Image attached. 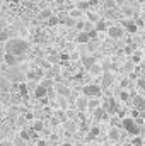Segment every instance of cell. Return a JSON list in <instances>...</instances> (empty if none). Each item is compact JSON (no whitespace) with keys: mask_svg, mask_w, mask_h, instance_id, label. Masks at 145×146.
<instances>
[{"mask_svg":"<svg viewBox=\"0 0 145 146\" xmlns=\"http://www.w3.org/2000/svg\"><path fill=\"white\" fill-rule=\"evenodd\" d=\"M5 51H10L17 56H22L29 51V42L26 39H21V37H10L5 42Z\"/></svg>","mask_w":145,"mask_h":146,"instance_id":"cell-1","label":"cell"},{"mask_svg":"<svg viewBox=\"0 0 145 146\" xmlns=\"http://www.w3.org/2000/svg\"><path fill=\"white\" fill-rule=\"evenodd\" d=\"M119 126H121L128 134H132V136H137V134L142 133V129H140L138 122L135 121V117H123L121 122H119Z\"/></svg>","mask_w":145,"mask_h":146,"instance_id":"cell-2","label":"cell"},{"mask_svg":"<svg viewBox=\"0 0 145 146\" xmlns=\"http://www.w3.org/2000/svg\"><path fill=\"white\" fill-rule=\"evenodd\" d=\"M80 92L87 97H101L103 95V87H101V83H85V85H82Z\"/></svg>","mask_w":145,"mask_h":146,"instance_id":"cell-3","label":"cell"},{"mask_svg":"<svg viewBox=\"0 0 145 146\" xmlns=\"http://www.w3.org/2000/svg\"><path fill=\"white\" fill-rule=\"evenodd\" d=\"M114 82H116L114 73L113 72H103V75H101V87H103V90L111 88V87L114 85Z\"/></svg>","mask_w":145,"mask_h":146,"instance_id":"cell-4","label":"cell"},{"mask_svg":"<svg viewBox=\"0 0 145 146\" xmlns=\"http://www.w3.org/2000/svg\"><path fill=\"white\" fill-rule=\"evenodd\" d=\"M108 36L111 39H121V37L125 36V29H123V26L121 24H114V26H108Z\"/></svg>","mask_w":145,"mask_h":146,"instance_id":"cell-5","label":"cell"},{"mask_svg":"<svg viewBox=\"0 0 145 146\" xmlns=\"http://www.w3.org/2000/svg\"><path fill=\"white\" fill-rule=\"evenodd\" d=\"M121 26H123V29L126 31V33H130V34H135L137 31H138V24H137V21H133V19H130V17H125V19H121V22H119Z\"/></svg>","mask_w":145,"mask_h":146,"instance_id":"cell-6","label":"cell"},{"mask_svg":"<svg viewBox=\"0 0 145 146\" xmlns=\"http://www.w3.org/2000/svg\"><path fill=\"white\" fill-rule=\"evenodd\" d=\"M75 107L77 110H80V112H85V110H89V97L87 95H77V99H75Z\"/></svg>","mask_w":145,"mask_h":146,"instance_id":"cell-7","label":"cell"},{"mask_svg":"<svg viewBox=\"0 0 145 146\" xmlns=\"http://www.w3.org/2000/svg\"><path fill=\"white\" fill-rule=\"evenodd\" d=\"M46 75H44V70L43 68H34V70H29L26 73V80H34V82H39L43 80Z\"/></svg>","mask_w":145,"mask_h":146,"instance_id":"cell-8","label":"cell"},{"mask_svg":"<svg viewBox=\"0 0 145 146\" xmlns=\"http://www.w3.org/2000/svg\"><path fill=\"white\" fill-rule=\"evenodd\" d=\"M19 61H21V56L14 54V53H10V51H5V54H3V63H5L7 66H15Z\"/></svg>","mask_w":145,"mask_h":146,"instance_id":"cell-9","label":"cell"},{"mask_svg":"<svg viewBox=\"0 0 145 146\" xmlns=\"http://www.w3.org/2000/svg\"><path fill=\"white\" fill-rule=\"evenodd\" d=\"M132 106L138 112H145V97L144 95H133L132 97Z\"/></svg>","mask_w":145,"mask_h":146,"instance_id":"cell-10","label":"cell"},{"mask_svg":"<svg viewBox=\"0 0 145 146\" xmlns=\"http://www.w3.org/2000/svg\"><path fill=\"white\" fill-rule=\"evenodd\" d=\"M92 112H94V114H92V117H94L96 121H106V119L109 117V112L104 109L103 106H99L97 109H94Z\"/></svg>","mask_w":145,"mask_h":146,"instance_id":"cell-11","label":"cell"},{"mask_svg":"<svg viewBox=\"0 0 145 146\" xmlns=\"http://www.w3.org/2000/svg\"><path fill=\"white\" fill-rule=\"evenodd\" d=\"M80 63H82V68L84 70H89L96 63V58L92 56V53L91 54H84V56H80Z\"/></svg>","mask_w":145,"mask_h":146,"instance_id":"cell-12","label":"cell"},{"mask_svg":"<svg viewBox=\"0 0 145 146\" xmlns=\"http://www.w3.org/2000/svg\"><path fill=\"white\" fill-rule=\"evenodd\" d=\"M48 88L44 87V85H41V83H38L36 85V88H34V92H33V95H34V99H44V97H48Z\"/></svg>","mask_w":145,"mask_h":146,"instance_id":"cell-13","label":"cell"},{"mask_svg":"<svg viewBox=\"0 0 145 146\" xmlns=\"http://www.w3.org/2000/svg\"><path fill=\"white\" fill-rule=\"evenodd\" d=\"M108 138L111 143H116V141H119V138H121V133H119V127L118 126H111L108 131Z\"/></svg>","mask_w":145,"mask_h":146,"instance_id":"cell-14","label":"cell"},{"mask_svg":"<svg viewBox=\"0 0 145 146\" xmlns=\"http://www.w3.org/2000/svg\"><path fill=\"white\" fill-rule=\"evenodd\" d=\"M31 129L38 133V134H41L44 129H46V124H44V121L43 119H33V122H31Z\"/></svg>","mask_w":145,"mask_h":146,"instance_id":"cell-15","label":"cell"},{"mask_svg":"<svg viewBox=\"0 0 145 146\" xmlns=\"http://www.w3.org/2000/svg\"><path fill=\"white\" fill-rule=\"evenodd\" d=\"M75 41H77L79 44H87V42L91 41V34H89V31H79L77 36H75Z\"/></svg>","mask_w":145,"mask_h":146,"instance_id":"cell-16","label":"cell"},{"mask_svg":"<svg viewBox=\"0 0 145 146\" xmlns=\"http://www.w3.org/2000/svg\"><path fill=\"white\" fill-rule=\"evenodd\" d=\"M63 127H65L67 134H75V131H77V122H75L73 119H67V121L63 122Z\"/></svg>","mask_w":145,"mask_h":146,"instance_id":"cell-17","label":"cell"},{"mask_svg":"<svg viewBox=\"0 0 145 146\" xmlns=\"http://www.w3.org/2000/svg\"><path fill=\"white\" fill-rule=\"evenodd\" d=\"M55 88H56V95H58V97H68V95L72 94L70 87H67V85H62V83H60V85H56Z\"/></svg>","mask_w":145,"mask_h":146,"instance_id":"cell-18","label":"cell"},{"mask_svg":"<svg viewBox=\"0 0 145 146\" xmlns=\"http://www.w3.org/2000/svg\"><path fill=\"white\" fill-rule=\"evenodd\" d=\"M87 72H89V75H92V76H101L104 70H103V65H99V63L96 61V63H94V65H92Z\"/></svg>","mask_w":145,"mask_h":146,"instance_id":"cell-19","label":"cell"},{"mask_svg":"<svg viewBox=\"0 0 145 146\" xmlns=\"http://www.w3.org/2000/svg\"><path fill=\"white\" fill-rule=\"evenodd\" d=\"M101 97H89V110H94L101 106Z\"/></svg>","mask_w":145,"mask_h":146,"instance_id":"cell-20","label":"cell"},{"mask_svg":"<svg viewBox=\"0 0 145 146\" xmlns=\"http://www.w3.org/2000/svg\"><path fill=\"white\" fill-rule=\"evenodd\" d=\"M94 27H96V31H97V33H106V31H108L106 21H104L103 17H101V19H99V21H97V22L94 24Z\"/></svg>","mask_w":145,"mask_h":146,"instance_id":"cell-21","label":"cell"},{"mask_svg":"<svg viewBox=\"0 0 145 146\" xmlns=\"http://www.w3.org/2000/svg\"><path fill=\"white\" fill-rule=\"evenodd\" d=\"M119 5H118V2L116 0H104L103 2V9L104 10H113V9H118Z\"/></svg>","mask_w":145,"mask_h":146,"instance_id":"cell-22","label":"cell"},{"mask_svg":"<svg viewBox=\"0 0 145 146\" xmlns=\"http://www.w3.org/2000/svg\"><path fill=\"white\" fill-rule=\"evenodd\" d=\"M85 17H87V21H91V22H94V24L101 19V15L96 14V12H92V10H87V12H85Z\"/></svg>","mask_w":145,"mask_h":146,"instance_id":"cell-23","label":"cell"},{"mask_svg":"<svg viewBox=\"0 0 145 146\" xmlns=\"http://www.w3.org/2000/svg\"><path fill=\"white\" fill-rule=\"evenodd\" d=\"M82 15H84V10H80L79 7H75V9H72V10L68 12V17H72V19H75V21L80 19Z\"/></svg>","mask_w":145,"mask_h":146,"instance_id":"cell-24","label":"cell"},{"mask_svg":"<svg viewBox=\"0 0 145 146\" xmlns=\"http://www.w3.org/2000/svg\"><path fill=\"white\" fill-rule=\"evenodd\" d=\"M118 97H119V100H121V102H130V100H132V95H130V92H128L126 88H123V90L119 92V95H118Z\"/></svg>","mask_w":145,"mask_h":146,"instance_id":"cell-25","label":"cell"},{"mask_svg":"<svg viewBox=\"0 0 145 146\" xmlns=\"http://www.w3.org/2000/svg\"><path fill=\"white\" fill-rule=\"evenodd\" d=\"M91 5H92V3H91V0H80V2L77 3V7H79L80 10H84V12H87V10L91 9Z\"/></svg>","mask_w":145,"mask_h":146,"instance_id":"cell-26","label":"cell"},{"mask_svg":"<svg viewBox=\"0 0 145 146\" xmlns=\"http://www.w3.org/2000/svg\"><path fill=\"white\" fill-rule=\"evenodd\" d=\"M53 115H55L56 119H60V122H62V124H63V122H65V121L68 119V117H67V112H65V110H55V112H53Z\"/></svg>","mask_w":145,"mask_h":146,"instance_id":"cell-27","label":"cell"},{"mask_svg":"<svg viewBox=\"0 0 145 146\" xmlns=\"http://www.w3.org/2000/svg\"><path fill=\"white\" fill-rule=\"evenodd\" d=\"M10 39V33H9V29H0V42H7Z\"/></svg>","mask_w":145,"mask_h":146,"instance_id":"cell-28","label":"cell"},{"mask_svg":"<svg viewBox=\"0 0 145 146\" xmlns=\"http://www.w3.org/2000/svg\"><path fill=\"white\" fill-rule=\"evenodd\" d=\"M17 92H19V95L26 97V95H28V92H29V88H28V83H21V85H17Z\"/></svg>","mask_w":145,"mask_h":146,"instance_id":"cell-29","label":"cell"},{"mask_svg":"<svg viewBox=\"0 0 145 146\" xmlns=\"http://www.w3.org/2000/svg\"><path fill=\"white\" fill-rule=\"evenodd\" d=\"M137 88L140 94H145V78H138L137 80Z\"/></svg>","mask_w":145,"mask_h":146,"instance_id":"cell-30","label":"cell"},{"mask_svg":"<svg viewBox=\"0 0 145 146\" xmlns=\"http://www.w3.org/2000/svg\"><path fill=\"white\" fill-rule=\"evenodd\" d=\"M28 143H29V141H26V139H22L21 136H17V138L14 139V143H12V145H14V146H28Z\"/></svg>","mask_w":145,"mask_h":146,"instance_id":"cell-31","label":"cell"},{"mask_svg":"<svg viewBox=\"0 0 145 146\" xmlns=\"http://www.w3.org/2000/svg\"><path fill=\"white\" fill-rule=\"evenodd\" d=\"M132 145H133V146H144V139L140 138V134L133 136V139H132Z\"/></svg>","mask_w":145,"mask_h":146,"instance_id":"cell-32","label":"cell"},{"mask_svg":"<svg viewBox=\"0 0 145 146\" xmlns=\"http://www.w3.org/2000/svg\"><path fill=\"white\" fill-rule=\"evenodd\" d=\"M130 61H132L133 65H138V63H142V56H140V53H135V54L130 58Z\"/></svg>","mask_w":145,"mask_h":146,"instance_id":"cell-33","label":"cell"},{"mask_svg":"<svg viewBox=\"0 0 145 146\" xmlns=\"http://www.w3.org/2000/svg\"><path fill=\"white\" fill-rule=\"evenodd\" d=\"M130 83H132L130 78H123V80L119 82V87H121V88H130Z\"/></svg>","mask_w":145,"mask_h":146,"instance_id":"cell-34","label":"cell"},{"mask_svg":"<svg viewBox=\"0 0 145 146\" xmlns=\"http://www.w3.org/2000/svg\"><path fill=\"white\" fill-rule=\"evenodd\" d=\"M65 112H67V117H68V119H73V121H75V117H77L75 110L73 109H65Z\"/></svg>","mask_w":145,"mask_h":146,"instance_id":"cell-35","label":"cell"},{"mask_svg":"<svg viewBox=\"0 0 145 146\" xmlns=\"http://www.w3.org/2000/svg\"><path fill=\"white\" fill-rule=\"evenodd\" d=\"M58 22H60L58 17H53V15H51V17L48 19V24H50V26H55V24H58Z\"/></svg>","mask_w":145,"mask_h":146,"instance_id":"cell-36","label":"cell"},{"mask_svg":"<svg viewBox=\"0 0 145 146\" xmlns=\"http://www.w3.org/2000/svg\"><path fill=\"white\" fill-rule=\"evenodd\" d=\"M41 17H43V19H50V17H51V10H43V12H41Z\"/></svg>","mask_w":145,"mask_h":146,"instance_id":"cell-37","label":"cell"},{"mask_svg":"<svg viewBox=\"0 0 145 146\" xmlns=\"http://www.w3.org/2000/svg\"><path fill=\"white\" fill-rule=\"evenodd\" d=\"M123 14H125L126 17H132V14H133V10H132V9H128V7H125V9H123Z\"/></svg>","mask_w":145,"mask_h":146,"instance_id":"cell-38","label":"cell"},{"mask_svg":"<svg viewBox=\"0 0 145 146\" xmlns=\"http://www.w3.org/2000/svg\"><path fill=\"white\" fill-rule=\"evenodd\" d=\"M68 60H70V54H60V61L62 63H67Z\"/></svg>","mask_w":145,"mask_h":146,"instance_id":"cell-39","label":"cell"},{"mask_svg":"<svg viewBox=\"0 0 145 146\" xmlns=\"http://www.w3.org/2000/svg\"><path fill=\"white\" fill-rule=\"evenodd\" d=\"M34 146H48V141H44V139H38V143Z\"/></svg>","mask_w":145,"mask_h":146,"instance_id":"cell-40","label":"cell"},{"mask_svg":"<svg viewBox=\"0 0 145 146\" xmlns=\"http://www.w3.org/2000/svg\"><path fill=\"white\" fill-rule=\"evenodd\" d=\"M24 119H28V121H33V114H31V112H24Z\"/></svg>","mask_w":145,"mask_h":146,"instance_id":"cell-41","label":"cell"},{"mask_svg":"<svg viewBox=\"0 0 145 146\" xmlns=\"http://www.w3.org/2000/svg\"><path fill=\"white\" fill-rule=\"evenodd\" d=\"M125 53H126V54H132V53H133V48L126 46V48H125Z\"/></svg>","mask_w":145,"mask_h":146,"instance_id":"cell-42","label":"cell"},{"mask_svg":"<svg viewBox=\"0 0 145 146\" xmlns=\"http://www.w3.org/2000/svg\"><path fill=\"white\" fill-rule=\"evenodd\" d=\"M58 146H73L72 143H67V141H65V143H62V145H58Z\"/></svg>","mask_w":145,"mask_h":146,"instance_id":"cell-43","label":"cell"},{"mask_svg":"<svg viewBox=\"0 0 145 146\" xmlns=\"http://www.w3.org/2000/svg\"><path fill=\"white\" fill-rule=\"evenodd\" d=\"M0 29H3V24H2V22H0Z\"/></svg>","mask_w":145,"mask_h":146,"instance_id":"cell-44","label":"cell"},{"mask_svg":"<svg viewBox=\"0 0 145 146\" xmlns=\"http://www.w3.org/2000/svg\"><path fill=\"white\" fill-rule=\"evenodd\" d=\"M73 146H82V145H80V143H77V145H73Z\"/></svg>","mask_w":145,"mask_h":146,"instance_id":"cell-45","label":"cell"},{"mask_svg":"<svg viewBox=\"0 0 145 146\" xmlns=\"http://www.w3.org/2000/svg\"><path fill=\"white\" fill-rule=\"evenodd\" d=\"M0 146H5V145H3V143H0Z\"/></svg>","mask_w":145,"mask_h":146,"instance_id":"cell-46","label":"cell"}]
</instances>
